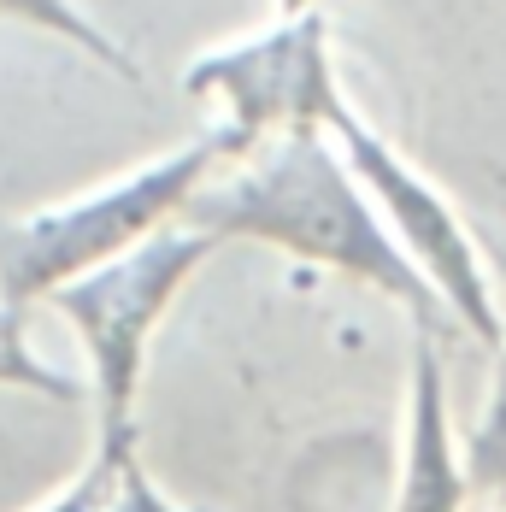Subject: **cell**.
<instances>
[{
  "mask_svg": "<svg viewBox=\"0 0 506 512\" xmlns=\"http://www.w3.org/2000/svg\"><path fill=\"white\" fill-rule=\"evenodd\" d=\"M183 224L206 230L218 248L224 242H265L289 259L365 283L383 301H395L418 324V336L454 330V318L430 295V283L412 271V259L389 236V224L371 206L354 165L342 159V148L324 130L277 136L253 154L230 159L189 201Z\"/></svg>",
  "mask_w": 506,
  "mask_h": 512,
  "instance_id": "obj_1",
  "label": "cell"
},
{
  "mask_svg": "<svg viewBox=\"0 0 506 512\" xmlns=\"http://www.w3.org/2000/svg\"><path fill=\"white\" fill-rule=\"evenodd\" d=\"M236 159L230 136L206 130L189 148L148 159L124 177H106L95 189L53 201L24 218H0V301L30 312L36 301L48 307L53 295L89 271H101L130 248L153 242L159 230L183 224L189 201Z\"/></svg>",
  "mask_w": 506,
  "mask_h": 512,
  "instance_id": "obj_2",
  "label": "cell"
},
{
  "mask_svg": "<svg viewBox=\"0 0 506 512\" xmlns=\"http://www.w3.org/2000/svg\"><path fill=\"white\" fill-rule=\"evenodd\" d=\"M212 254H218V242L206 230L171 224L153 242L130 248L124 259L65 283L48 301L71 324L77 348L89 359L101 436H142L136 430V395H142V371H148V342L165 324L171 301L195 283V271Z\"/></svg>",
  "mask_w": 506,
  "mask_h": 512,
  "instance_id": "obj_3",
  "label": "cell"
},
{
  "mask_svg": "<svg viewBox=\"0 0 506 512\" xmlns=\"http://www.w3.org/2000/svg\"><path fill=\"white\" fill-rule=\"evenodd\" d=\"M183 95L212 112V130L230 136L236 159L301 130L330 136L336 112L348 106V89L330 59V18H271L242 42L206 48L183 65Z\"/></svg>",
  "mask_w": 506,
  "mask_h": 512,
  "instance_id": "obj_4",
  "label": "cell"
},
{
  "mask_svg": "<svg viewBox=\"0 0 506 512\" xmlns=\"http://www.w3.org/2000/svg\"><path fill=\"white\" fill-rule=\"evenodd\" d=\"M330 142L342 148V159L354 165V177L365 183L371 206L383 212L389 236L401 242V254L412 259V271L430 283V295L442 301V312L454 318V330H465L471 342H483L489 354L506 342V307L495 295L489 259L477 248L471 224L459 218V206L412 165V159L359 118V106L348 101L330 124Z\"/></svg>",
  "mask_w": 506,
  "mask_h": 512,
  "instance_id": "obj_5",
  "label": "cell"
},
{
  "mask_svg": "<svg viewBox=\"0 0 506 512\" xmlns=\"http://www.w3.org/2000/svg\"><path fill=\"white\" fill-rule=\"evenodd\" d=\"M471 477H465V448L454 436L448 412V371L436 336L412 342V371H406V424H401V477H395V507L389 512H465Z\"/></svg>",
  "mask_w": 506,
  "mask_h": 512,
  "instance_id": "obj_6",
  "label": "cell"
},
{
  "mask_svg": "<svg viewBox=\"0 0 506 512\" xmlns=\"http://www.w3.org/2000/svg\"><path fill=\"white\" fill-rule=\"evenodd\" d=\"M36 512H201V507H183L153 483L142 454H136V436H95L89 465Z\"/></svg>",
  "mask_w": 506,
  "mask_h": 512,
  "instance_id": "obj_7",
  "label": "cell"
},
{
  "mask_svg": "<svg viewBox=\"0 0 506 512\" xmlns=\"http://www.w3.org/2000/svg\"><path fill=\"white\" fill-rule=\"evenodd\" d=\"M0 18H12L24 30H42V36H53V42H65V48H77V53H89L95 65H106L124 83H142L136 53L124 48L118 36H106L101 24L89 18V6H77V0H0Z\"/></svg>",
  "mask_w": 506,
  "mask_h": 512,
  "instance_id": "obj_8",
  "label": "cell"
},
{
  "mask_svg": "<svg viewBox=\"0 0 506 512\" xmlns=\"http://www.w3.org/2000/svg\"><path fill=\"white\" fill-rule=\"evenodd\" d=\"M24 318H30V312H18V307L0 301V389H24V395H48L59 407H77V401H83V383L65 377V371H53L48 359L30 348Z\"/></svg>",
  "mask_w": 506,
  "mask_h": 512,
  "instance_id": "obj_9",
  "label": "cell"
},
{
  "mask_svg": "<svg viewBox=\"0 0 506 512\" xmlns=\"http://www.w3.org/2000/svg\"><path fill=\"white\" fill-rule=\"evenodd\" d=\"M465 477L471 495H506V342L495 348V377H489V401L477 412V424L465 430Z\"/></svg>",
  "mask_w": 506,
  "mask_h": 512,
  "instance_id": "obj_10",
  "label": "cell"
},
{
  "mask_svg": "<svg viewBox=\"0 0 506 512\" xmlns=\"http://www.w3.org/2000/svg\"><path fill=\"white\" fill-rule=\"evenodd\" d=\"M277 18H306V12H324V0H271Z\"/></svg>",
  "mask_w": 506,
  "mask_h": 512,
  "instance_id": "obj_11",
  "label": "cell"
}]
</instances>
